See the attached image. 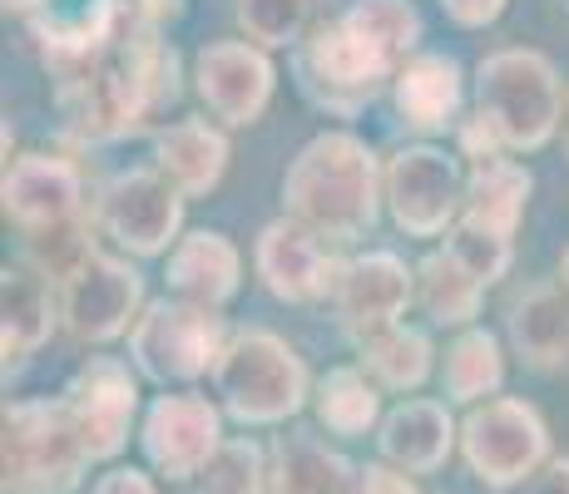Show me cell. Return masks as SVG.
<instances>
[{
    "label": "cell",
    "instance_id": "1",
    "mask_svg": "<svg viewBox=\"0 0 569 494\" xmlns=\"http://www.w3.org/2000/svg\"><path fill=\"white\" fill-rule=\"evenodd\" d=\"M173 99H179V54L169 50V40H159V26L149 16H119L114 36L100 50L60 70V109L84 144L124 139Z\"/></svg>",
    "mask_w": 569,
    "mask_h": 494
},
{
    "label": "cell",
    "instance_id": "2",
    "mask_svg": "<svg viewBox=\"0 0 569 494\" xmlns=\"http://www.w3.org/2000/svg\"><path fill=\"white\" fill-rule=\"evenodd\" d=\"M421 40V16L411 0H352L337 20L317 26L298 46V84L312 104L352 114L381 84L397 80Z\"/></svg>",
    "mask_w": 569,
    "mask_h": 494
},
{
    "label": "cell",
    "instance_id": "3",
    "mask_svg": "<svg viewBox=\"0 0 569 494\" xmlns=\"http://www.w3.org/2000/svg\"><path fill=\"white\" fill-rule=\"evenodd\" d=\"M387 203V173L347 129H327L308 139L298 159L282 173V208L288 218L308 223L327 243H357L377 228V213Z\"/></svg>",
    "mask_w": 569,
    "mask_h": 494
},
{
    "label": "cell",
    "instance_id": "4",
    "mask_svg": "<svg viewBox=\"0 0 569 494\" xmlns=\"http://www.w3.org/2000/svg\"><path fill=\"white\" fill-rule=\"evenodd\" d=\"M476 114L500 134L506 153L545 149L565 124L560 70L540 50H496L476 70Z\"/></svg>",
    "mask_w": 569,
    "mask_h": 494
},
{
    "label": "cell",
    "instance_id": "5",
    "mask_svg": "<svg viewBox=\"0 0 569 494\" xmlns=\"http://www.w3.org/2000/svg\"><path fill=\"white\" fill-rule=\"evenodd\" d=\"M223 411L243 425H282L308 405V366L282 336L248 326L233 332L213 366Z\"/></svg>",
    "mask_w": 569,
    "mask_h": 494
},
{
    "label": "cell",
    "instance_id": "6",
    "mask_svg": "<svg viewBox=\"0 0 569 494\" xmlns=\"http://www.w3.org/2000/svg\"><path fill=\"white\" fill-rule=\"evenodd\" d=\"M90 465L64 401L6 405V494H70Z\"/></svg>",
    "mask_w": 569,
    "mask_h": 494
},
{
    "label": "cell",
    "instance_id": "7",
    "mask_svg": "<svg viewBox=\"0 0 569 494\" xmlns=\"http://www.w3.org/2000/svg\"><path fill=\"white\" fill-rule=\"evenodd\" d=\"M228 346L223 316L218 306L189 302V296H163L139 312L134 332H129V356L159 386H183L199 381L203 371L218 366Z\"/></svg>",
    "mask_w": 569,
    "mask_h": 494
},
{
    "label": "cell",
    "instance_id": "8",
    "mask_svg": "<svg viewBox=\"0 0 569 494\" xmlns=\"http://www.w3.org/2000/svg\"><path fill=\"white\" fill-rule=\"evenodd\" d=\"M466 465L480 485L510 490L525 485L550 455V431H545L540 411L525 401H486L466 415L461 425Z\"/></svg>",
    "mask_w": 569,
    "mask_h": 494
},
{
    "label": "cell",
    "instance_id": "9",
    "mask_svg": "<svg viewBox=\"0 0 569 494\" xmlns=\"http://www.w3.org/2000/svg\"><path fill=\"white\" fill-rule=\"evenodd\" d=\"M139 306H144V278L124 258H109V252L90 248L60 278V322L80 342L100 346L124 336L129 322H139Z\"/></svg>",
    "mask_w": 569,
    "mask_h": 494
},
{
    "label": "cell",
    "instance_id": "10",
    "mask_svg": "<svg viewBox=\"0 0 569 494\" xmlns=\"http://www.w3.org/2000/svg\"><path fill=\"white\" fill-rule=\"evenodd\" d=\"M387 208L401 233L411 238H436L446 228H456V218L466 208V179L456 153L431 144L397 149L387 163Z\"/></svg>",
    "mask_w": 569,
    "mask_h": 494
},
{
    "label": "cell",
    "instance_id": "11",
    "mask_svg": "<svg viewBox=\"0 0 569 494\" xmlns=\"http://www.w3.org/2000/svg\"><path fill=\"white\" fill-rule=\"evenodd\" d=\"M100 228L124 252L154 258L179 238L183 228V193L159 169H129L100 189Z\"/></svg>",
    "mask_w": 569,
    "mask_h": 494
},
{
    "label": "cell",
    "instance_id": "12",
    "mask_svg": "<svg viewBox=\"0 0 569 494\" xmlns=\"http://www.w3.org/2000/svg\"><path fill=\"white\" fill-rule=\"evenodd\" d=\"M64 405H70V421L80 431L84 450H90V460H114L129 445V425H134L139 411V381L129 376L124 361L94 356L90 366L74 371Z\"/></svg>",
    "mask_w": 569,
    "mask_h": 494
},
{
    "label": "cell",
    "instance_id": "13",
    "mask_svg": "<svg viewBox=\"0 0 569 494\" xmlns=\"http://www.w3.org/2000/svg\"><path fill=\"white\" fill-rule=\"evenodd\" d=\"M272 80H278V70L262 54V46H243V40H213L193 60V84H199L208 114L233 129L262 119L272 99Z\"/></svg>",
    "mask_w": 569,
    "mask_h": 494
},
{
    "label": "cell",
    "instance_id": "14",
    "mask_svg": "<svg viewBox=\"0 0 569 494\" xmlns=\"http://www.w3.org/2000/svg\"><path fill=\"white\" fill-rule=\"evenodd\" d=\"M139 441H144V455L159 475L199 480V470L223 445V425H218V411L203 395H159L144 415Z\"/></svg>",
    "mask_w": 569,
    "mask_h": 494
},
{
    "label": "cell",
    "instance_id": "15",
    "mask_svg": "<svg viewBox=\"0 0 569 494\" xmlns=\"http://www.w3.org/2000/svg\"><path fill=\"white\" fill-rule=\"evenodd\" d=\"M411 296H416V278L397 252L352 258L342 272H337V288H332L337 316H342V326L357 336V342L397 326L401 312L411 306Z\"/></svg>",
    "mask_w": 569,
    "mask_h": 494
},
{
    "label": "cell",
    "instance_id": "16",
    "mask_svg": "<svg viewBox=\"0 0 569 494\" xmlns=\"http://www.w3.org/2000/svg\"><path fill=\"white\" fill-rule=\"evenodd\" d=\"M6 218L20 228L26 238L50 233L80 218V198L84 179L70 159H54V153H26L6 169Z\"/></svg>",
    "mask_w": 569,
    "mask_h": 494
},
{
    "label": "cell",
    "instance_id": "17",
    "mask_svg": "<svg viewBox=\"0 0 569 494\" xmlns=\"http://www.w3.org/2000/svg\"><path fill=\"white\" fill-rule=\"evenodd\" d=\"M253 262H258V278L278 302H317L337 288V272L322 252V238L312 233L308 223L298 218H278L258 233V248H253Z\"/></svg>",
    "mask_w": 569,
    "mask_h": 494
},
{
    "label": "cell",
    "instance_id": "18",
    "mask_svg": "<svg viewBox=\"0 0 569 494\" xmlns=\"http://www.w3.org/2000/svg\"><path fill=\"white\" fill-rule=\"evenodd\" d=\"M163 282H169L173 296H189V302L203 306H223L233 302L238 288H243V258L213 228H199V233H183L173 243L169 262H163Z\"/></svg>",
    "mask_w": 569,
    "mask_h": 494
},
{
    "label": "cell",
    "instance_id": "19",
    "mask_svg": "<svg viewBox=\"0 0 569 494\" xmlns=\"http://www.w3.org/2000/svg\"><path fill=\"white\" fill-rule=\"evenodd\" d=\"M391 99H397V114L407 119L421 134H446L456 129L461 114V64L451 54H411L407 64L391 80Z\"/></svg>",
    "mask_w": 569,
    "mask_h": 494
},
{
    "label": "cell",
    "instance_id": "20",
    "mask_svg": "<svg viewBox=\"0 0 569 494\" xmlns=\"http://www.w3.org/2000/svg\"><path fill=\"white\" fill-rule=\"evenodd\" d=\"M381 455L391 460L407 475H431V470L446 465L456 445V421L441 401H401L397 411H387L377 435Z\"/></svg>",
    "mask_w": 569,
    "mask_h": 494
},
{
    "label": "cell",
    "instance_id": "21",
    "mask_svg": "<svg viewBox=\"0 0 569 494\" xmlns=\"http://www.w3.org/2000/svg\"><path fill=\"white\" fill-rule=\"evenodd\" d=\"M154 169L183 198H203L223 183L228 169V139L203 119H179V124L154 134Z\"/></svg>",
    "mask_w": 569,
    "mask_h": 494
},
{
    "label": "cell",
    "instance_id": "22",
    "mask_svg": "<svg viewBox=\"0 0 569 494\" xmlns=\"http://www.w3.org/2000/svg\"><path fill=\"white\" fill-rule=\"evenodd\" d=\"M510 342L535 371H555L569 361V292L560 282H530L510 302Z\"/></svg>",
    "mask_w": 569,
    "mask_h": 494
},
{
    "label": "cell",
    "instance_id": "23",
    "mask_svg": "<svg viewBox=\"0 0 569 494\" xmlns=\"http://www.w3.org/2000/svg\"><path fill=\"white\" fill-rule=\"evenodd\" d=\"M0 312H6V366L46 346L54 332V316H60L46 272L30 268V262H6V272H0Z\"/></svg>",
    "mask_w": 569,
    "mask_h": 494
},
{
    "label": "cell",
    "instance_id": "24",
    "mask_svg": "<svg viewBox=\"0 0 569 494\" xmlns=\"http://www.w3.org/2000/svg\"><path fill=\"white\" fill-rule=\"evenodd\" d=\"M530 169L516 159H506V153H496V159H480L476 169H470L466 179V208L461 218H470V223L490 228V233L500 238H516L520 218H525V203H530Z\"/></svg>",
    "mask_w": 569,
    "mask_h": 494
},
{
    "label": "cell",
    "instance_id": "25",
    "mask_svg": "<svg viewBox=\"0 0 569 494\" xmlns=\"http://www.w3.org/2000/svg\"><path fill=\"white\" fill-rule=\"evenodd\" d=\"M272 494H362V470L312 435H288L272 450Z\"/></svg>",
    "mask_w": 569,
    "mask_h": 494
},
{
    "label": "cell",
    "instance_id": "26",
    "mask_svg": "<svg viewBox=\"0 0 569 494\" xmlns=\"http://www.w3.org/2000/svg\"><path fill=\"white\" fill-rule=\"evenodd\" d=\"M416 302L426 306L436 326H466L480 316V302H486V282L456 258L451 248L421 258L416 268Z\"/></svg>",
    "mask_w": 569,
    "mask_h": 494
},
{
    "label": "cell",
    "instance_id": "27",
    "mask_svg": "<svg viewBox=\"0 0 569 494\" xmlns=\"http://www.w3.org/2000/svg\"><path fill=\"white\" fill-rule=\"evenodd\" d=\"M506 381V356H500V342L490 332H461L446 351V371H441V391L446 401L456 405H480L486 395L500 391Z\"/></svg>",
    "mask_w": 569,
    "mask_h": 494
},
{
    "label": "cell",
    "instance_id": "28",
    "mask_svg": "<svg viewBox=\"0 0 569 494\" xmlns=\"http://www.w3.org/2000/svg\"><path fill=\"white\" fill-rule=\"evenodd\" d=\"M362 366L381 381L387 391H416L431 376V336L416 326H387V332L362 342Z\"/></svg>",
    "mask_w": 569,
    "mask_h": 494
},
{
    "label": "cell",
    "instance_id": "29",
    "mask_svg": "<svg viewBox=\"0 0 569 494\" xmlns=\"http://www.w3.org/2000/svg\"><path fill=\"white\" fill-rule=\"evenodd\" d=\"M317 421L327 425L332 435H367L381 415V401H377V386L362 376L357 366H337L317 381Z\"/></svg>",
    "mask_w": 569,
    "mask_h": 494
},
{
    "label": "cell",
    "instance_id": "30",
    "mask_svg": "<svg viewBox=\"0 0 569 494\" xmlns=\"http://www.w3.org/2000/svg\"><path fill=\"white\" fill-rule=\"evenodd\" d=\"M233 16H238V30H243L253 46L282 50V46H302L312 0H238Z\"/></svg>",
    "mask_w": 569,
    "mask_h": 494
},
{
    "label": "cell",
    "instance_id": "31",
    "mask_svg": "<svg viewBox=\"0 0 569 494\" xmlns=\"http://www.w3.org/2000/svg\"><path fill=\"white\" fill-rule=\"evenodd\" d=\"M268 475L272 470L262 465V450L253 441H223L199 470V494H262Z\"/></svg>",
    "mask_w": 569,
    "mask_h": 494
},
{
    "label": "cell",
    "instance_id": "32",
    "mask_svg": "<svg viewBox=\"0 0 569 494\" xmlns=\"http://www.w3.org/2000/svg\"><path fill=\"white\" fill-rule=\"evenodd\" d=\"M446 248L456 252V258L466 262L470 272H476L480 282H500L510 272V258H516V248H510V238H500V233H490V228H480V223H470V218H456V228H451V238H446Z\"/></svg>",
    "mask_w": 569,
    "mask_h": 494
},
{
    "label": "cell",
    "instance_id": "33",
    "mask_svg": "<svg viewBox=\"0 0 569 494\" xmlns=\"http://www.w3.org/2000/svg\"><path fill=\"white\" fill-rule=\"evenodd\" d=\"M441 10L456 20V26L480 30V26H490V20H500L506 0H441Z\"/></svg>",
    "mask_w": 569,
    "mask_h": 494
},
{
    "label": "cell",
    "instance_id": "34",
    "mask_svg": "<svg viewBox=\"0 0 569 494\" xmlns=\"http://www.w3.org/2000/svg\"><path fill=\"white\" fill-rule=\"evenodd\" d=\"M362 494H416V485L407 480V470L367 465V470H362Z\"/></svg>",
    "mask_w": 569,
    "mask_h": 494
},
{
    "label": "cell",
    "instance_id": "35",
    "mask_svg": "<svg viewBox=\"0 0 569 494\" xmlns=\"http://www.w3.org/2000/svg\"><path fill=\"white\" fill-rule=\"evenodd\" d=\"M94 494H159V490L144 470H109L100 485H94Z\"/></svg>",
    "mask_w": 569,
    "mask_h": 494
},
{
    "label": "cell",
    "instance_id": "36",
    "mask_svg": "<svg viewBox=\"0 0 569 494\" xmlns=\"http://www.w3.org/2000/svg\"><path fill=\"white\" fill-rule=\"evenodd\" d=\"M525 485H530L525 494H569V460H550V465L535 470Z\"/></svg>",
    "mask_w": 569,
    "mask_h": 494
},
{
    "label": "cell",
    "instance_id": "37",
    "mask_svg": "<svg viewBox=\"0 0 569 494\" xmlns=\"http://www.w3.org/2000/svg\"><path fill=\"white\" fill-rule=\"evenodd\" d=\"M46 6V0H6V10H20V16H26V10H40Z\"/></svg>",
    "mask_w": 569,
    "mask_h": 494
},
{
    "label": "cell",
    "instance_id": "38",
    "mask_svg": "<svg viewBox=\"0 0 569 494\" xmlns=\"http://www.w3.org/2000/svg\"><path fill=\"white\" fill-rule=\"evenodd\" d=\"M560 288H565V292H569V248H565V252H560Z\"/></svg>",
    "mask_w": 569,
    "mask_h": 494
}]
</instances>
